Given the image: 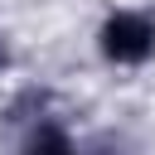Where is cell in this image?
I'll return each instance as SVG.
<instances>
[{
  "mask_svg": "<svg viewBox=\"0 0 155 155\" xmlns=\"http://www.w3.org/2000/svg\"><path fill=\"white\" fill-rule=\"evenodd\" d=\"M10 155H82V136L53 107L48 87H24L5 102Z\"/></svg>",
  "mask_w": 155,
  "mask_h": 155,
  "instance_id": "1",
  "label": "cell"
},
{
  "mask_svg": "<svg viewBox=\"0 0 155 155\" xmlns=\"http://www.w3.org/2000/svg\"><path fill=\"white\" fill-rule=\"evenodd\" d=\"M92 53L107 73H145L155 63V5H107L92 24Z\"/></svg>",
  "mask_w": 155,
  "mask_h": 155,
  "instance_id": "2",
  "label": "cell"
},
{
  "mask_svg": "<svg viewBox=\"0 0 155 155\" xmlns=\"http://www.w3.org/2000/svg\"><path fill=\"white\" fill-rule=\"evenodd\" d=\"M82 155H145L126 131H92L82 136Z\"/></svg>",
  "mask_w": 155,
  "mask_h": 155,
  "instance_id": "3",
  "label": "cell"
},
{
  "mask_svg": "<svg viewBox=\"0 0 155 155\" xmlns=\"http://www.w3.org/2000/svg\"><path fill=\"white\" fill-rule=\"evenodd\" d=\"M10 68H15V44H10V34L0 29V78H5Z\"/></svg>",
  "mask_w": 155,
  "mask_h": 155,
  "instance_id": "4",
  "label": "cell"
}]
</instances>
